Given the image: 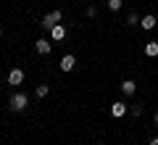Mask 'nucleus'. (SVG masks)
<instances>
[{"instance_id": "1", "label": "nucleus", "mask_w": 158, "mask_h": 145, "mask_svg": "<svg viewBox=\"0 0 158 145\" xmlns=\"http://www.w3.org/2000/svg\"><path fill=\"white\" fill-rule=\"evenodd\" d=\"M8 106H11V111H24V108L29 106V98H27V92H16L11 98V103H8Z\"/></svg>"}, {"instance_id": "2", "label": "nucleus", "mask_w": 158, "mask_h": 145, "mask_svg": "<svg viewBox=\"0 0 158 145\" xmlns=\"http://www.w3.org/2000/svg\"><path fill=\"white\" fill-rule=\"evenodd\" d=\"M61 19H63L61 11H50L45 19H42V29H53V27H58V24H61Z\"/></svg>"}, {"instance_id": "3", "label": "nucleus", "mask_w": 158, "mask_h": 145, "mask_svg": "<svg viewBox=\"0 0 158 145\" xmlns=\"http://www.w3.org/2000/svg\"><path fill=\"white\" fill-rule=\"evenodd\" d=\"M34 50H37L40 56H50V50H53V45L48 42V40H37V42H34Z\"/></svg>"}, {"instance_id": "4", "label": "nucleus", "mask_w": 158, "mask_h": 145, "mask_svg": "<svg viewBox=\"0 0 158 145\" xmlns=\"http://www.w3.org/2000/svg\"><path fill=\"white\" fill-rule=\"evenodd\" d=\"M74 66H77V58H74L71 53H69V56H63V58H61V69H63V71H71Z\"/></svg>"}, {"instance_id": "5", "label": "nucleus", "mask_w": 158, "mask_h": 145, "mask_svg": "<svg viewBox=\"0 0 158 145\" xmlns=\"http://www.w3.org/2000/svg\"><path fill=\"white\" fill-rule=\"evenodd\" d=\"M24 82V71L21 69H13L11 74H8V84H21Z\"/></svg>"}, {"instance_id": "6", "label": "nucleus", "mask_w": 158, "mask_h": 145, "mask_svg": "<svg viewBox=\"0 0 158 145\" xmlns=\"http://www.w3.org/2000/svg\"><path fill=\"white\" fill-rule=\"evenodd\" d=\"M124 113H127V106H124V103H113V106H111V116H113V119H121Z\"/></svg>"}, {"instance_id": "7", "label": "nucleus", "mask_w": 158, "mask_h": 145, "mask_svg": "<svg viewBox=\"0 0 158 145\" xmlns=\"http://www.w3.org/2000/svg\"><path fill=\"white\" fill-rule=\"evenodd\" d=\"M121 92H124V95H135L137 92V84L132 82V79H124V82H121Z\"/></svg>"}, {"instance_id": "8", "label": "nucleus", "mask_w": 158, "mask_h": 145, "mask_svg": "<svg viewBox=\"0 0 158 145\" xmlns=\"http://www.w3.org/2000/svg\"><path fill=\"white\" fill-rule=\"evenodd\" d=\"M156 24H158V19L153 16V13H148V16H142L140 27H142V29H153V27H156Z\"/></svg>"}, {"instance_id": "9", "label": "nucleus", "mask_w": 158, "mask_h": 145, "mask_svg": "<svg viewBox=\"0 0 158 145\" xmlns=\"http://www.w3.org/2000/svg\"><path fill=\"white\" fill-rule=\"evenodd\" d=\"M50 37H53V40H63V37H66V29L58 24V27H53V29H50Z\"/></svg>"}, {"instance_id": "10", "label": "nucleus", "mask_w": 158, "mask_h": 145, "mask_svg": "<svg viewBox=\"0 0 158 145\" xmlns=\"http://www.w3.org/2000/svg\"><path fill=\"white\" fill-rule=\"evenodd\" d=\"M145 56H150V58L158 56V42H145Z\"/></svg>"}, {"instance_id": "11", "label": "nucleus", "mask_w": 158, "mask_h": 145, "mask_svg": "<svg viewBox=\"0 0 158 145\" xmlns=\"http://www.w3.org/2000/svg\"><path fill=\"white\" fill-rule=\"evenodd\" d=\"M48 92H50V87H48V84H40V87L34 90V95H37V98H48Z\"/></svg>"}, {"instance_id": "12", "label": "nucleus", "mask_w": 158, "mask_h": 145, "mask_svg": "<svg viewBox=\"0 0 158 145\" xmlns=\"http://www.w3.org/2000/svg\"><path fill=\"white\" fill-rule=\"evenodd\" d=\"M140 21H142V16H137V13H129V19H127L129 27H135V24H140Z\"/></svg>"}, {"instance_id": "13", "label": "nucleus", "mask_w": 158, "mask_h": 145, "mask_svg": "<svg viewBox=\"0 0 158 145\" xmlns=\"http://www.w3.org/2000/svg\"><path fill=\"white\" fill-rule=\"evenodd\" d=\"M121 3H124V0H108V8H111V11H118Z\"/></svg>"}, {"instance_id": "14", "label": "nucleus", "mask_w": 158, "mask_h": 145, "mask_svg": "<svg viewBox=\"0 0 158 145\" xmlns=\"http://www.w3.org/2000/svg\"><path fill=\"white\" fill-rule=\"evenodd\" d=\"M87 16L95 19V16H98V8H95V6H90V8H87Z\"/></svg>"}, {"instance_id": "15", "label": "nucleus", "mask_w": 158, "mask_h": 145, "mask_svg": "<svg viewBox=\"0 0 158 145\" xmlns=\"http://www.w3.org/2000/svg\"><path fill=\"white\" fill-rule=\"evenodd\" d=\"M142 113V106H132V116H140Z\"/></svg>"}, {"instance_id": "16", "label": "nucleus", "mask_w": 158, "mask_h": 145, "mask_svg": "<svg viewBox=\"0 0 158 145\" xmlns=\"http://www.w3.org/2000/svg\"><path fill=\"white\" fill-rule=\"evenodd\" d=\"M150 145H158V134H156V137H153V140H150Z\"/></svg>"}, {"instance_id": "17", "label": "nucleus", "mask_w": 158, "mask_h": 145, "mask_svg": "<svg viewBox=\"0 0 158 145\" xmlns=\"http://www.w3.org/2000/svg\"><path fill=\"white\" fill-rule=\"evenodd\" d=\"M153 122H156V124H158V111H156V116H153Z\"/></svg>"}, {"instance_id": "18", "label": "nucleus", "mask_w": 158, "mask_h": 145, "mask_svg": "<svg viewBox=\"0 0 158 145\" xmlns=\"http://www.w3.org/2000/svg\"><path fill=\"white\" fill-rule=\"evenodd\" d=\"M0 34H3V29H0Z\"/></svg>"}]
</instances>
